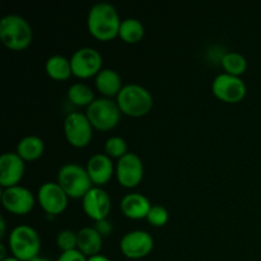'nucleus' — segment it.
Wrapping results in <instances>:
<instances>
[{"label": "nucleus", "mask_w": 261, "mask_h": 261, "mask_svg": "<svg viewBox=\"0 0 261 261\" xmlns=\"http://www.w3.org/2000/svg\"><path fill=\"white\" fill-rule=\"evenodd\" d=\"M45 149V143L37 135H27L17 144V153L24 161H33L41 157Z\"/></svg>", "instance_id": "obj_20"}, {"label": "nucleus", "mask_w": 261, "mask_h": 261, "mask_svg": "<svg viewBox=\"0 0 261 261\" xmlns=\"http://www.w3.org/2000/svg\"><path fill=\"white\" fill-rule=\"evenodd\" d=\"M56 261H88V257L78 249L63 251Z\"/></svg>", "instance_id": "obj_28"}, {"label": "nucleus", "mask_w": 261, "mask_h": 261, "mask_svg": "<svg viewBox=\"0 0 261 261\" xmlns=\"http://www.w3.org/2000/svg\"><path fill=\"white\" fill-rule=\"evenodd\" d=\"M82 200L84 212L94 221L107 218L111 211V198L109 193L99 186H92Z\"/></svg>", "instance_id": "obj_14"}, {"label": "nucleus", "mask_w": 261, "mask_h": 261, "mask_svg": "<svg viewBox=\"0 0 261 261\" xmlns=\"http://www.w3.org/2000/svg\"><path fill=\"white\" fill-rule=\"evenodd\" d=\"M92 124L83 112L74 111L68 114L64 121V130L68 142L74 147H86L93 137Z\"/></svg>", "instance_id": "obj_7"}, {"label": "nucleus", "mask_w": 261, "mask_h": 261, "mask_svg": "<svg viewBox=\"0 0 261 261\" xmlns=\"http://www.w3.org/2000/svg\"><path fill=\"white\" fill-rule=\"evenodd\" d=\"M31 261H51V260L48 259V257H46V256H41V255H38V256L33 257V259Z\"/></svg>", "instance_id": "obj_33"}, {"label": "nucleus", "mask_w": 261, "mask_h": 261, "mask_svg": "<svg viewBox=\"0 0 261 261\" xmlns=\"http://www.w3.org/2000/svg\"><path fill=\"white\" fill-rule=\"evenodd\" d=\"M116 102L121 112L138 117L150 111L153 106V96L142 84L127 83L116 96Z\"/></svg>", "instance_id": "obj_2"}, {"label": "nucleus", "mask_w": 261, "mask_h": 261, "mask_svg": "<svg viewBox=\"0 0 261 261\" xmlns=\"http://www.w3.org/2000/svg\"><path fill=\"white\" fill-rule=\"evenodd\" d=\"M144 166L137 153L127 152L119 158L116 163V176L119 182L125 188H134L142 181Z\"/></svg>", "instance_id": "obj_11"}, {"label": "nucleus", "mask_w": 261, "mask_h": 261, "mask_svg": "<svg viewBox=\"0 0 261 261\" xmlns=\"http://www.w3.org/2000/svg\"><path fill=\"white\" fill-rule=\"evenodd\" d=\"M9 246L13 256L20 261H31L38 256L41 250V239L33 227L19 224L10 231Z\"/></svg>", "instance_id": "obj_4"}, {"label": "nucleus", "mask_w": 261, "mask_h": 261, "mask_svg": "<svg viewBox=\"0 0 261 261\" xmlns=\"http://www.w3.org/2000/svg\"><path fill=\"white\" fill-rule=\"evenodd\" d=\"M45 68L48 75L54 79H58V81L68 79L70 76V74L73 73L70 59L65 58L63 55H59V54L50 56L46 60Z\"/></svg>", "instance_id": "obj_21"}, {"label": "nucleus", "mask_w": 261, "mask_h": 261, "mask_svg": "<svg viewBox=\"0 0 261 261\" xmlns=\"http://www.w3.org/2000/svg\"><path fill=\"white\" fill-rule=\"evenodd\" d=\"M24 170V160L17 152L3 153L0 157V185L4 189L18 185Z\"/></svg>", "instance_id": "obj_15"}, {"label": "nucleus", "mask_w": 261, "mask_h": 261, "mask_svg": "<svg viewBox=\"0 0 261 261\" xmlns=\"http://www.w3.org/2000/svg\"><path fill=\"white\" fill-rule=\"evenodd\" d=\"M76 234H78L76 249L81 250L88 257L99 254L102 247V236L94 227H83L76 232Z\"/></svg>", "instance_id": "obj_18"}, {"label": "nucleus", "mask_w": 261, "mask_h": 261, "mask_svg": "<svg viewBox=\"0 0 261 261\" xmlns=\"http://www.w3.org/2000/svg\"><path fill=\"white\" fill-rule=\"evenodd\" d=\"M105 150L110 157L121 158L127 153V144L125 142L124 138L119 137V135H114L110 137L105 143Z\"/></svg>", "instance_id": "obj_25"}, {"label": "nucleus", "mask_w": 261, "mask_h": 261, "mask_svg": "<svg viewBox=\"0 0 261 261\" xmlns=\"http://www.w3.org/2000/svg\"><path fill=\"white\" fill-rule=\"evenodd\" d=\"M94 228H96L97 231L99 232V234L103 237V236H109V234L112 232V229H114V227H112V223L109 221V219L105 218V219H99V221H96V226H94Z\"/></svg>", "instance_id": "obj_29"}, {"label": "nucleus", "mask_w": 261, "mask_h": 261, "mask_svg": "<svg viewBox=\"0 0 261 261\" xmlns=\"http://www.w3.org/2000/svg\"><path fill=\"white\" fill-rule=\"evenodd\" d=\"M0 226H2V234H0V236H4V233H5V219H4V217H2V218H0Z\"/></svg>", "instance_id": "obj_32"}, {"label": "nucleus", "mask_w": 261, "mask_h": 261, "mask_svg": "<svg viewBox=\"0 0 261 261\" xmlns=\"http://www.w3.org/2000/svg\"><path fill=\"white\" fill-rule=\"evenodd\" d=\"M41 206L48 214H59L68 205V194L59 182H43L37 193Z\"/></svg>", "instance_id": "obj_13"}, {"label": "nucleus", "mask_w": 261, "mask_h": 261, "mask_svg": "<svg viewBox=\"0 0 261 261\" xmlns=\"http://www.w3.org/2000/svg\"><path fill=\"white\" fill-rule=\"evenodd\" d=\"M56 244L60 247L63 251H68V250L76 249V244H78V234L76 232L71 231V229H63L56 236Z\"/></svg>", "instance_id": "obj_26"}, {"label": "nucleus", "mask_w": 261, "mask_h": 261, "mask_svg": "<svg viewBox=\"0 0 261 261\" xmlns=\"http://www.w3.org/2000/svg\"><path fill=\"white\" fill-rule=\"evenodd\" d=\"M121 19L116 8L109 2H98L92 5L87 17V25L92 36L102 41L112 40L119 35Z\"/></svg>", "instance_id": "obj_1"}, {"label": "nucleus", "mask_w": 261, "mask_h": 261, "mask_svg": "<svg viewBox=\"0 0 261 261\" xmlns=\"http://www.w3.org/2000/svg\"><path fill=\"white\" fill-rule=\"evenodd\" d=\"M86 168L92 182L97 186L106 184L114 173V163L111 157L105 153H96L92 155L87 162Z\"/></svg>", "instance_id": "obj_16"}, {"label": "nucleus", "mask_w": 261, "mask_h": 261, "mask_svg": "<svg viewBox=\"0 0 261 261\" xmlns=\"http://www.w3.org/2000/svg\"><path fill=\"white\" fill-rule=\"evenodd\" d=\"M86 115L93 127L98 130H111L120 121L121 110L116 101L109 97H101L87 107Z\"/></svg>", "instance_id": "obj_6"}, {"label": "nucleus", "mask_w": 261, "mask_h": 261, "mask_svg": "<svg viewBox=\"0 0 261 261\" xmlns=\"http://www.w3.org/2000/svg\"><path fill=\"white\" fill-rule=\"evenodd\" d=\"M69 101L73 102L76 106H87L88 107L94 101L93 91L89 86L84 83H74L68 89Z\"/></svg>", "instance_id": "obj_23"}, {"label": "nucleus", "mask_w": 261, "mask_h": 261, "mask_svg": "<svg viewBox=\"0 0 261 261\" xmlns=\"http://www.w3.org/2000/svg\"><path fill=\"white\" fill-rule=\"evenodd\" d=\"M88 261H111L106 255H102V254H97L93 255V256H89Z\"/></svg>", "instance_id": "obj_30"}, {"label": "nucleus", "mask_w": 261, "mask_h": 261, "mask_svg": "<svg viewBox=\"0 0 261 261\" xmlns=\"http://www.w3.org/2000/svg\"><path fill=\"white\" fill-rule=\"evenodd\" d=\"M212 91L217 98L224 102L234 103L246 96V84L240 76L232 75L228 73H221L213 79Z\"/></svg>", "instance_id": "obj_8"}, {"label": "nucleus", "mask_w": 261, "mask_h": 261, "mask_svg": "<svg viewBox=\"0 0 261 261\" xmlns=\"http://www.w3.org/2000/svg\"><path fill=\"white\" fill-rule=\"evenodd\" d=\"M0 40L12 50H23L32 41V27L19 14H7L0 19Z\"/></svg>", "instance_id": "obj_3"}, {"label": "nucleus", "mask_w": 261, "mask_h": 261, "mask_svg": "<svg viewBox=\"0 0 261 261\" xmlns=\"http://www.w3.org/2000/svg\"><path fill=\"white\" fill-rule=\"evenodd\" d=\"M0 250H2V254H0V260H3V259H5V257H8L7 256V250H5L4 244H0Z\"/></svg>", "instance_id": "obj_31"}, {"label": "nucleus", "mask_w": 261, "mask_h": 261, "mask_svg": "<svg viewBox=\"0 0 261 261\" xmlns=\"http://www.w3.org/2000/svg\"><path fill=\"white\" fill-rule=\"evenodd\" d=\"M120 206H121L122 213L126 217L133 219H140L147 218L148 213L152 208V204H150L149 199L143 194L129 193L122 196Z\"/></svg>", "instance_id": "obj_17"}, {"label": "nucleus", "mask_w": 261, "mask_h": 261, "mask_svg": "<svg viewBox=\"0 0 261 261\" xmlns=\"http://www.w3.org/2000/svg\"><path fill=\"white\" fill-rule=\"evenodd\" d=\"M222 66L224 68L226 73L240 76L246 71L247 60L242 54L236 53V51H229V53L224 54L223 58H222Z\"/></svg>", "instance_id": "obj_24"}, {"label": "nucleus", "mask_w": 261, "mask_h": 261, "mask_svg": "<svg viewBox=\"0 0 261 261\" xmlns=\"http://www.w3.org/2000/svg\"><path fill=\"white\" fill-rule=\"evenodd\" d=\"M70 64L74 75L89 78L97 75L102 70V55L93 47H82L74 51Z\"/></svg>", "instance_id": "obj_9"}, {"label": "nucleus", "mask_w": 261, "mask_h": 261, "mask_svg": "<svg viewBox=\"0 0 261 261\" xmlns=\"http://www.w3.org/2000/svg\"><path fill=\"white\" fill-rule=\"evenodd\" d=\"M96 87L102 94L107 97L117 96L119 92L121 91L122 82L121 76L114 69H102L96 75Z\"/></svg>", "instance_id": "obj_19"}, {"label": "nucleus", "mask_w": 261, "mask_h": 261, "mask_svg": "<svg viewBox=\"0 0 261 261\" xmlns=\"http://www.w3.org/2000/svg\"><path fill=\"white\" fill-rule=\"evenodd\" d=\"M2 201L5 209L14 214H27L35 205V196L30 189L20 185L3 189Z\"/></svg>", "instance_id": "obj_12"}, {"label": "nucleus", "mask_w": 261, "mask_h": 261, "mask_svg": "<svg viewBox=\"0 0 261 261\" xmlns=\"http://www.w3.org/2000/svg\"><path fill=\"white\" fill-rule=\"evenodd\" d=\"M154 246V240L144 229H134L122 236L120 249L129 259H140L149 254Z\"/></svg>", "instance_id": "obj_10"}, {"label": "nucleus", "mask_w": 261, "mask_h": 261, "mask_svg": "<svg viewBox=\"0 0 261 261\" xmlns=\"http://www.w3.org/2000/svg\"><path fill=\"white\" fill-rule=\"evenodd\" d=\"M119 36L125 42H138L144 36V25L137 18H125L120 24Z\"/></svg>", "instance_id": "obj_22"}, {"label": "nucleus", "mask_w": 261, "mask_h": 261, "mask_svg": "<svg viewBox=\"0 0 261 261\" xmlns=\"http://www.w3.org/2000/svg\"><path fill=\"white\" fill-rule=\"evenodd\" d=\"M58 182L70 198H82L92 188V180L86 167L75 162L65 163L58 172Z\"/></svg>", "instance_id": "obj_5"}, {"label": "nucleus", "mask_w": 261, "mask_h": 261, "mask_svg": "<svg viewBox=\"0 0 261 261\" xmlns=\"http://www.w3.org/2000/svg\"><path fill=\"white\" fill-rule=\"evenodd\" d=\"M2 261H20V260L17 259L15 256H8V257H5V259H3Z\"/></svg>", "instance_id": "obj_34"}, {"label": "nucleus", "mask_w": 261, "mask_h": 261, "mask_svg": "<svg viewBox=\"0 0 261 261\" xmlns=\"http://www.w3.org/2000/svg\"><path fill=\"white\" fill-rule=\"evenodd\" d=\"M148 222H149L152 226L155 227H161L165 226L168 221V211L161 204H154L150 208L149 213L147 216Z\"/></svg>", "instance_id": "obj_27"}]
</instances>
